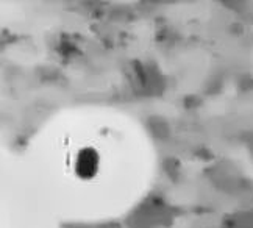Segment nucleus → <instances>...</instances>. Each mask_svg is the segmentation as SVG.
<instances>
[{
	"label": "nucleus",
	"instance_id": "1",
	"mask_svg": "<svg viewBox=\"0 0 253 228\" xmlns=\"http://www.w3.org/2000/svg\"><path fill=\"white\" fill-rule=\"evenodd\" d=\"M99 163L100 158L95 148L84 147L77 155L74 164V174L82 182H92L99 174Z\"/></svg>",
	"mask_w": 253,
	"mask_h": 228
}]
</instances>
